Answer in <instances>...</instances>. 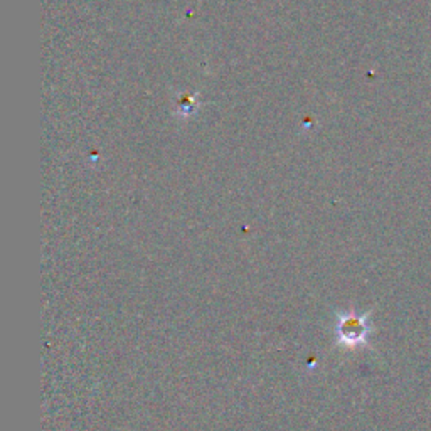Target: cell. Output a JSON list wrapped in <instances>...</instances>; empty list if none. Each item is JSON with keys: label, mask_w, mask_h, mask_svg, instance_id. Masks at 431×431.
Segmentation results:
<instances>
[{"label": "cell", "mask_w": 431, "mask_h": 431, "mask_svg": "<svg viewBox=\"0 0 431 431\" xmlns=\"http://www.w3.org/2000/svg\"><path fill=\"white\" fill-rule=\"evenodd\" d=\"M339 330H341L342 341L349 342V344H357V342H362L367 334L366 318L347 317L345 320H342L341 329Z\"/></svg>", "instance_id": "1"}]
</instances>
